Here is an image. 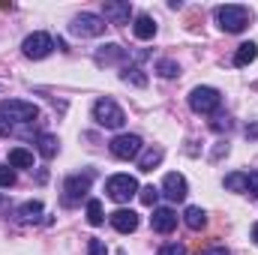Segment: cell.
<instances>
[{"label":"cell","mask_w":258,"mask_h":255,"mask_svg":"<svg viewBox=\"0 0 258 255\" xmlns=\"http://www.w3.org/2000/svg\"><path fill=\"white\" fill-rule=\"evenodd\" d=\"M252 21V12L240 3H228V6H219L216 9V24L225 30V33H243Z\"/></svg>","instance_id":"obj_1"},{"label":"cell","mask_w":258,"mask_h":255,"mask_svg":"<svg viewBox=\"0 0 258 255\" xmlns=\"http://www.w3.org/2000/svg\"><path fill=\"white\" fill-rule=\"evenodd\" d=\"M93 120L105 129H120L126 123V114H123V108H120L114 99L105 96V99H96V102H93Z\"/></svg>","instance_id":"obj_2"},{"label":"cell","mask_w":258,"mask_h":255,"mask_svg":"<svg viewBox=\"0 0 258 255\" xmlns=\"http://www.w3.org/2000/svg\"><path fill=\"white\" fill-rule=\"evenodd\" d=\"M93 183V171H81V174H69L63 180V207L81 204V198H87Z\"/></svg>","instance_id":"obj_3"},{"label":"cell","mask_w":258,"mask_h":255,"mask_svg":"<svg viewBox=\"0 0 258 255\" xmlns=\"http://www.w3.org/2000/svg\"><path fill=\"white\" fill-rule=\"evenodd\" d=\"M138 180L132 177V174H111L108 180H105V195L111 198V201H117V204H126L132 195H138Z\"/></svg>","instance_id":"obj_4"},{"label":"cell","mask_w":258,"mask_h":255,"mask_svg":"<svg viewBox=\"0 0 258 255\" xmlns=\"http://www.w3.org/2000/svg\"><path fill=\"white\" fill-rule=\"evenodd\" d=\"M222 105V93L216 87H192L189 93V108L195 114H216Z\"/></svg>","instance_id":"obj_5"},{"label":"cell","mask_w":258,"mask_h":255,"mask_svg":"<svg viewBox=\"0 0 258 255\" xmlns=\"http://www.w3.org/2000/svg\"><path fill=\"white\" fill-rule=\"evenodd\" d=\"M105 18L102 15H96V12H81V15H75L72 18V24H69V30L75 33V36H81V39H93V36H102L105 33Z\"/></svg>","instance_id":"obj_6"},{"label":"cell","mask_w":258,"mask_h":255,"mask_svg":"<svg viewBox=\"0 0 258 255\" xmlns=\"http://www.w3.org/2000/svg\"><path fill=\"white\" fill-rule=\"evenodd\" d=\"M0 114L6 120H15V123H33L39 117V108L27 99H3L0 102Z\"/></svg>","instance_id":"obj_7"},{"label":"cell","mask_w":258,"mask_h":255,"mask_svg":"<svg viewBox=\"0 0 258 255\" xmlns=\"http://www.w3.org/2000/svg\"><path fill=\"white\" fill-rule=\"evenodd\" d=\"M54 48H57V42H54L48 33H42V30L30 33V36L21 42V51H24V57H30V60H42V57H48Z\"/></svg>","instance_id":"obj_8"},{"label":"cell","mask_w":258,"mask_h":255,"mask_svg":"<svg viewBox=\"0 0 258 255\" xmlns=\"http://www.w3.org/2000/svg\"><path fill=\"white\" fill-rule=\"evenodd\" d=\"M141 138L138 135H132V132H120V135H114L111 138V144H108V150H111V156H117V159H138V153H141Z\"/></svg>","instance_id":"obj_9"},{"label":"cell","mask_w":258,"mask_h":255,"mask_svg":"<svg viewBox=\"0 0 258 255\" xmlns=\"http://www.w3.org/2000/svg\"><path fill=\"white\" fill-rule=\"evenodd\" d=\"M150 228L156 234H171L177 228V213L171 207H153V216H150Z\"/></svg>","instance_id":"obj_10"},{"label":"cell","mask_w":258,"mask_h":255,"mask_svg":"<svg viewBox=\"0 0 258 255\" xmlns=\"http://www.w3.org/2000/svg\"><path fill=\"white\" fill-rule=\"evenodd\" d=\"M162 195H165L168 201H183V198L189 195L186 177H183V174H177V171L165 174V180H162Z\"/></svg>","instance_id":"obj_11"},{"label":"cell","mask_w":258,"mask_h":255,"mask_svg":"<svg viewBox=\"0 0 258 255\" xmlns=\"http://www.w3.org/2000/svg\"><path fill=\"white\" fill-rule=\"evenodd\" d=\"M108 222H111L114 231H120V234H132V231L138 228V213L129 210V207H120V210H114V213L108 216Z\"/></svg>","instance_id":"obj_12"},{"label":"cell","mask_w":258,"mask_h":255,"mask_svg":"<svg viewBox=\"0 0 258 255\" xmlns=\"http://www.w3.org/2000/svg\"><path fill=\"white\" fill-rule=\"evenodd\" d=\"M102 18H105L108 24H129V18H132V6H129V0H108Z\"/></svg>","instance_id":"obj_13"},{"label":"cell","mask_w":258,"mask_h":255,"mask_svg":"<svg viewBox=\"0 0 258 255\" xmlns=\"http://www.w3.org/2000/svg\"><path fill=\"white\" fill-rule=\"evenodd\" d=\"M132 33H135L141 42H147V39L156 36V21H153L150 15H135V21H132Z\"/></svg>","instance_id":"obj_14"},{"label":"cell","mask_w":258,"mask_h":255,"mask_svg":"<svg viewBox=\"0 0 258 255\" xmlns=\"http://www.w3.org/2000/svg\"><path fill=\"white\" fill-rule=\"evenodd\" d=\"M123 57H126V48L117 45V42H108L96 51V63H120Z\"/></svg>","instance_id":"obj_15"},{"label":"cell","mask_w":258,"mask_h":255,"mask_svg":"<svg viewBox=\"0 0 258 255\" xmlns=\"http://www.w3.org/2000/svg\"><path fill=\"white\" fill-rule=\"evenodd\" d=\"M36 150H39V156H42V159H54V156H57V150H60V141H57V135H51V132H42V135L36 138Z\"/></svg>","instance_id":"obj_16"},{"label":"cell","mask_w":258,"mask_h":255,"mask_svg":"<svg viewBox=\"0 0 258 255\" xmlns=\"http://www.w3.org/2000/svg\"><path fill=\"white\" fill-rule=\"evenodd\" d=\"M162 156H165L162 147H147L144 153H138V171H153L162 162Z\"/></svg>","instance_id":"obj_17"},{"label":"cell","mask_w":258,"mask_h":255,"mask_svg":"<svg viewBox=\"0 0 258 255\" xmlns=\"http://www.w3.org/2000/svg\"><path fill=\"white\" fill-rule=\"evenodd\" d=\"M15 216H18V222H24V225L39 222V216H42V201H24V204L15 210Z\"/></svg>","instance_id":"obj_18"},{"label":"cell","mask_w":258,"mask_h":255,"mask_svg":"<svg viewBox=\"0 0 258 255\" xmlns=\"http://www.w3.org/2000/svg\"><path fill=\"white\" fill-rule=\"evenodd\" d=\"M183 222H186V228H192V231H201V228L207 225V213H204L201 207L189 204V207L183 210Z\"/></svg>","instance_id":"obj_19"},{"label":"cell","mask_w":258,"mask_h":255,"mask_svg":"<svg viewBox=\"0 0 258 255\" xmlns=\"http://www.w3.org/2000/svg\"><path fill=\"white\" fill-rule=\"evenodd\" d=\"M120 78H123L126 84H132V87H144V84H147V75H144V69L138 63H126L120 69Z\"/></svg>","instance_id":"obj_20"},{"label":"cell","mask_w":258,"mask_h":255,"mask_svg":"<svg viewBox=\"0 0 258 255\" xmlns=\"http://www.w3.org/2000/svg\"><path fill=\"white\" fill-rule=\"evenodd\" d=\"M9 165L12 168H33V153L24 147H12L9 150Z\"/></svg>","instance_id":"obj_21"},{"label":"cell","mask_w":258,"mask_h":255,"mask_svg":"<svg viewBox=\"0 0 258 255\" xmlns=\"http://www.w3.org/2000/svg\"><path fill=\"white\" fill-rule=\"evenodd\" d=\"M258 57V45L255 42H243L237 51H234V66H249Z\"/></svg>","instance_id":"obj_22"},{"label":"cell","mask_w":258,"mask_h":255,"mask_svg":"<svg viewBox=\"0 0 258 255\" xmlns=\"http://www.w3.org/2000/svg\"><path fill=\"white\" fill-rule=\"evenodd\" d=\"M225 189L231 192H246V174L243 171H231V174H225Z\"/></svg>","instance_id":"obj_23"},{"label":"cell","mask_w":258,"mask_h":255,"mask_svg":"<svg viewBox=\"0 0 258 255\" xmlns=\"http://www.w3.org/2000/svg\"><path fill=\"white\" fill-rule=\"evenodd\" d=\"M87 222H90V225H102V222H105V216H102V201H99V198H90V201H87Z\"/></svg>","instance_id":"obj_24"},{"label":"cell","mask_w":258,"mask_h":255,"mask_svg":"<svg viewBox=\"0 0 258 255\" xmlns=\"http://www.w3.org/2000/svg\"><path fill=\"white\" fill-rule=\"evenodd\" d=\"M156 72L162 78H177L180 75V66L174 63V60H168V57H162V60H156Z\"/></svg>","instance_id":"obj_25"},{"label":"cell","mask_w":258,"mask_h":255,"mask_svg":"<svg viewBox=\"0 0 258 255\" xmlns=\"http://www.w3.org/2000/svg\"><path fill=\"white\" fill-rule=\"evenodd\" d=\"M156 198H159V189H156V186H141V189H138V201H141L144 207H156Z\"/></svg>","instance_id":"obj_26"},{"label":"cell","mask_w":258,"mask_h":255,"mask_svg":"<svg viewBox=\"0 0 258 255\" xmlns=\"http://www.w3.org/2000/svg\"><path fill=\"white\" fill-rule=\"evenodd\" d=\"M0 186H6V189H9V186H15V168H12L9 162H3V165H0Z\"/></svg>","instance_id":"obj_27"},{"label":"cell","mask_w":258,"mask_h":255,"mask_svg":"<svg viewBox=\"0 0 258 255\" xmlns=\"http://www.w3.org/2000/svg\"><path fill=\"white\" fill-rule=\"evenodd\" d=\"M87 255H108V246H105L99 237H90V240H87Z\"/></svg>","instance_id":"obj_28"},{"label":"cell","mask_w":258,"mask_h":255,"mask_svg":"<svg viewBox=\"0 0 258 255\" xmlns=\"http://www.w3.org/2000/svg\"><path fill=\"white\" fill-rule=\"evenodd\" d=\"M159 255H186V246L183 243H165V246H159Z\"/></svg>","instance_id":"obj_29"},{"label":"cell","mask_w":258,"mask_h":255,"mask_svg":"<svg viewBox=\"0 0 258 255\" xmlns=\"http://www.w3.org/2000/svg\"><path fill=\"white\" fill-rule=\"evenodd\" d=\"M246 192L258 198V171H246Z\"/></svg>","instance_id":"obj_30"},{"label":"cell","mask_w":258,"mask_h":255,"mask_svg":"<svg viewBox=\"0 0 258 255\" xmlns=\"http://www.w3.org/2000/svg\"><path fill=\"white\" fill-rule=\"evenodd\" d=\"M210 126L216 129V132H222V129H231V120H228V117H222V114H219V117H216V120H213V123H210Z\"/></svg>","instance_id":"obj_31"},{"label":"cell","mask_w":258,"mask_h":255,"mask_svg":"<svg viewBox=\"0 0 258 255\" xmlns=\"http://www.w3.org/2000/svg\"><path fill=\"white\" fill-rule=\"evenodd\" d=\"M198 255H228V249L225 246H216V249H201Z\"/></svg>","instance_id":"obj_32"},{"label":"cell","mask_w":258,"mask_h":255,"mask_svg":"<svg viewBox=\"0 0 258 255\" xmlns=\"http://www.w3.org/2000/svg\"><path fill=\"white\" fill-rule=\"evenodd\" d=\"M9 132H12V126H9V120H6V117H3V114H0V135H3V138H6V135H9Z\"/></svg>","instance_id":"obj_33"},{"label":"cell","mask_w":258,"mask_h":255,"mask_svg":"<svg viewBox=\"0 0 258 255\" xmlns=\"http://www.w3.org/2000/svg\"><path fill=\"white\" fill-rule=\"evenodd\" d=\"M246 135H252V138H258V126H246Z\"/></svg>","instance_id":"obj_34"},{"label":"cell","mask_w":258,"mask_h":255,"mask_svg":"<svg viewBox=\"0 0 258 255\" xmlns=\"http://www.w3.org/2000/svg\"><path fill=\"white\" fill-rule=\"evenodd\" d=\"M252 240H255V243H258V222H255V225H252Z\"/></svg>","instance_id":"obj_35"}]
</instances>
